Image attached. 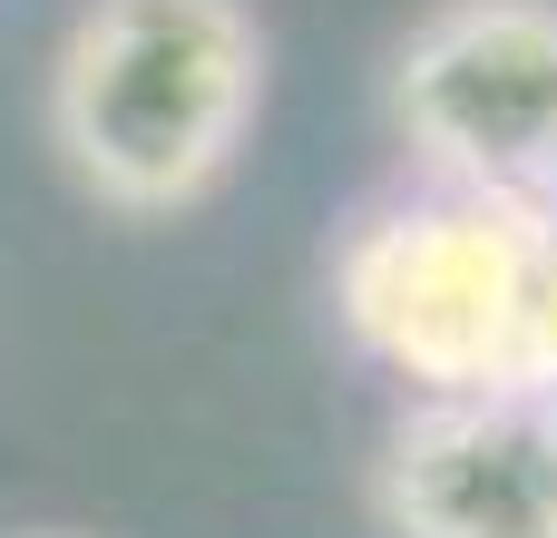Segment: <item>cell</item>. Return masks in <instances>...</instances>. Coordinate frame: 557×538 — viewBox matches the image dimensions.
<instances>
[{
    "instance_id": "1",
    "label": "cell",
    "mask_w": 557,
    "mask_h": 538,
    "mask_svg": "<svg viewBox=\"0 0 557 538\" xmlns=\"http://www.w3.org/2000/svg\"><path fill=\"white\" fill-rule=\"evenodd\" d=\"M333 314L411 402H557V216L411 176L343 225Z\"/></svg>"
},
{
    "instance_id": "2",
    "label": "cell",
    "mask_w": 557,
    "mask_h": 538,
    "mask_svg": "<svg viewBox=\"0 0 557 538\" xmlns=\"http://www.w3.org/2000/svg\"><path fill=\"white\" fill-rule=\"evenodd\" d=\"M264 108V29L245 0H88L49 59V147L108 216H186L215 196Z\"/></svg>"
},
{
    "instance_id": "4",
    "label": "cell",
    "mask_w": 557,
    "mask_h": 538,
    "mask_svg": "<svg viewBox=\"0 0 557 538\" xmlns=\"http://www.w3.org/2000/svg\"><path fill=\"white\" fill-rule=\"evenodd\" d=\"M372 510L392 538H557V402H411Z\"/></svg>"
},
{
    "instance_id": "3",
    "label": "cell",
    "mask_w": 557,
    "mask_h": 538,
    "mask_svg": "<svg viewBox=\"0 0 557 538\" xmlns=\"http://www.w3.org/2000/svg\"><path fill=\"white\" fill-rule=\"evenodd\" d=\"M392 127L421 186L557 216V0H441L392 59Z\"/></svg>"
}]
</instances>
